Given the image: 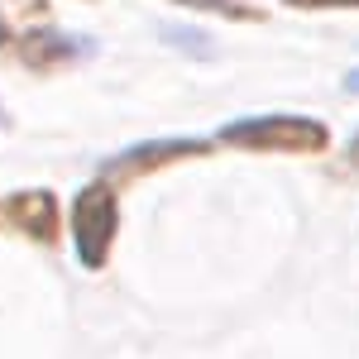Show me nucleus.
<instances>
[{"label":"nucleus","mask_w":359,"mask_h":359,"mask_svg":"<svg viewBox=\"0 0 359 359\" xmlns=\"http://www.w3.org/2000/svg\"><path fill=\"white\" fill-rule=\"evenodd\" d=\"M221 144L259 149V154H321L331 135L321 120H306V115H249V120L225 125Z\"/></svg>","instance_id":"obj_2"},{"label":"nucleus","mask_w":359,"mask_h":359,"mask_svg":"<svg viewBox=\"0 0 359 359\" xmlns=\"http://www.w3.org/2000/svg\"><path fill=\"white\" fill-rule=\"evenodd\" d=\"M91 48H96V43L82 39V34H62V29L53 25V15H48L39 0H29V20L20 15L15 0L0 10V53L25 62V67H57V62L86 57Z\"/></svg>","instance_id":"obj_1"},{"label":"nucleus","mask_w":359,"mask_h":359,"mask_svg":"<svg viewBox=\"0 0 359 359\" xmlns=\"http://www.w3.org/2000/svg\"><path fill=\"white\" fill-rule=\"evenodd\" d=\"M0 230L25 235L34 245H57V201L53 192H15L0 196Z\"/></svg>","instance_id":"obj_4"},{"label":"nucleus","mask_w":359,"mask_h":359,"mask_svg":"<svg viewBox=\"0 0 359 359\" xmlns=\"http://www.w3.org/2000/svg\"><path fill=\"white\" fill-rule=\"evenodd\" d=\"M177 5L201 10V15H225V20H264L259 10H249V5H240V0H177Z\"/></svg>","instance_id":"obj_6"},{"label":"nucleus","mask_w":359,"mask_h":359,"mask_svg":"<svg viewBox=\"0 0 359 359\" xmlns=\"http://www.w3.org/2000/svg\"><path fill=\"white\" fill-rule=\"evenodd\" d=\"M287 5H297V10H326V5L345 10V5H359V0H287Z\"/></svg>","instance_id":"obj_7"},{"label":"nucleus","mask_w":359,"mask_h":359,"mask_svg":"<svg viewBox=\"0 0 359 359\" xmlns=\"http://www.w3.org/2000/svg\"><path fill=\"white\" fill-rule=\"evenodd\" d=\"M115 225H120L115 192L106 182H91V187L72 201V240H77V259H82L86 269H101V264H106Z\"/></svg>","instance_id":"obj_3"},{"label":"nucleus","mask_w":359,"mask_h":359,"mask_svg":"<svg viewBox=\"0 0 359 359\" xmlns=\"http://www.w3.org/2000/svg\"><path fill=\"white\" fill-rule=\"evenodd\" d=\"M350 163L359 168V135H355V144H350Z\"/></svg>","instance_id":"obj_8"},{"label":"nucleus","mask_w":359,"mask_h":359,"mask_svg":"<svg viewBox=\"0 0 359 359\" xmlns=\"http://www.w3.org/2000/svg\"><path fill=\"white\" fill-rule=\"evenodd\" d=\"M211 144H201V139H154V144H139L130 154H120L106 163V177H139V172H154V168L163 163H177V158H196V154H206Z\"/></svg>","instance_id":"obj_5"},{"label":"nucleus","mask_w":359,"mask_h":359,"mask_svg":"<svg viewBox=\"0 0 359 359\" xmlns=\"http://www.w3.org/2000/svg\"><path fill=\"white\" fill-rule=\"evenodd\" d=\"M345 86H350V91H359V72H350V82H345Z\"/></svg>","instance_id":"obj_9"}]
</instances>
